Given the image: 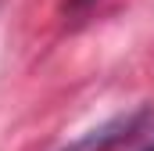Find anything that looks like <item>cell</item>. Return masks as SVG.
<instances>
[{
    "label": "cell",
    "instance_id": "obj_1",
    "mask_svg": "<svg viewBox=\"0 0 154 151\" xmlns=\"http://www.w3.org/2000/svg\"><path fill=\"white\" fill-rule=\"evenodd\" d=\"M147 119H151V108H136V112L115 115L111 122L90 130L86 137H79L75 144H68L65 151H111V148H118V144H125V140H129Z\"/></svg>",
    "mask_w": 154,
    "mask_h": 151
},
{
    "label": "cell",
    "instance_id": "obj_2",
    "mask_svg": "<svg viewBox=\"0 0 154 151\" xmlns=\"http://www.w3.org/2000/svg\"><path fill=\"white\" fill-rule=\"evenodd\" d=\"M86 4H93V0H65V7H72V11L75 7H86Z\"/></svg>",
    "mask_w": 154,
    "mask_h": 151
}]
</instances>
